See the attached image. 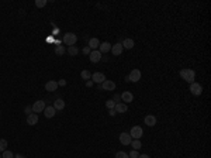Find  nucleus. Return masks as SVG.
Returning <instances> with one entry per match:
<instances>
[{
	"label": "nucleus",
	"instance_id": "4468645a",
	"mask_svg": "<svg viewBox=\"0 0 211 158\" xmlns=\"http://www.w3.org/2000/svg\"><path fill=\"white\" fill-rule=\"evenodd\" d=\"M38 123V114L37 113H31L27 116V124L30 126H35Z\"/></svg>",
	"mask_w": 211,
	"mask_h": 158
},
{
	"label": "nucleus",
	"instance_id": "ea45409f",
	"mask_svg": "<svg viewBox=\"0 0 211 158\" xmlns=\"http://www.w3.org/2000/svg\"><path fill=\"white\" fill-rule=\"evenodd\" d=\"M0 158H2V154H0Z\"/></svg>",
	"mask_w": 211,
	"mask_h": 158
},
{
	"label": "nucleus",
	"instance_id": "6e6552de",
	"mask_svg": "<svg viewBox=\"0 0 211 158\" xmlns=\"http://www.w3.org/2000/svg\"><path fill=\"white\" fill-rule=\"evenodd\" d=\"M132 141L131 136H130V133H121L120 134V143L123 145H130V143Z\"/></svg>",
	"mask_w": 211,
	"mask_h": 158
},
{
	"label": "nucleus",
	"instance_id": "1a4fd4ad",
	"mask_svg": "<svg viewBox=\"0 0 211 158\" xmlns=\"http://www.w3.org/2000/svg\"><path fill=\"white\" fill-rule=\"evenodd\" d=\"M89 58H90V62H93V64H97L100 59H102V52L100 51H91L90 54H89Z\"/></svg>",
	"mask_w": 211,
	"mask_h": 158
},
{
	"label": "nucleus",
	"instance_id": "dca6fc26",
	"mask_svg": "<svg viewBox=\"0 0 211 158\" xmlns=\"http://www.w3.org/2000/svg\"><path fill=\"white\" fill-rule=\"evenodd\" d=\"M144 121H145V124L148 126V127H153V126L156 124V117H155L153 114H148Z\"/></svg>",
	"mask_w": 211,
	"mask_h": 158
},
{
	"label": "nucleus",
	"instance_id": "39448f33",
	"mask_svg": "<svg viewBox=\"0 0 211 158\" xmlns=\"http://www.w3.org/2000/svg\"><path fill=\"white\" fill-rule=\"evenodd\" d=\"M31 107H33V113H41L45 109V102L44 100H37V102H34V105Z\"/></svg>",
	"mask_w": 211,
	"mask_h": 158
},
{
	"label": "nucleus",
	"instance_id": "f257e3e1",
	"mask_svg": "<svg viewBox=\"0 0 211 158\" xmlns=\"http://www.w3.org/2000/svg\"><path fill=\"white\" fill-rule=\"evenodd\" d=\"M180 76H182L187 83H193L194 78H196V72H194L193 69H182L180 71Z\"/></svg>",
	"mask_w": 211,
	"mask_h": 158
},
{
	"label": "nucleus",
	"instance_id": "c9c22d12",
	"mask_svg": "<svg viewBox=\"0 0 211 158\" xmlns=\"http://www.w3.org/2000/svg\"><path fill=\"white\" fill-rule=\"evenodd\" d=\"M109 114H110V116H116V114H117V112H116V110H114V109H110Z\"/></svg>",
	"mask_w": 211,
	"mask_h": 158
},
{
	"label": "nucleus",
	"instance_id": "6ab92c4d",
	"mask_svg": "<svg viewBox=\"0 0 211 158\" xmlns=\"http://www.w3.org/2000/svg\"><path fill=\"white\" fill-rule=\"evenodd\" d=\"M98 47H100V52H102V54H106V52L111 51V44L107 42V41H106V42H102Z\"/></svg>",
	"mask_w": 211,
	"mask_h": 158
},
{
	"label": "nucleus",
	"instance_id": "e433bc0d",
	"mask_svg": "<svg viewBox=\"0 0 211 158\" xmlns=\"http://www.w3.org/2000/svg\"><path fill=\"white\" fill-rule=\"evenodd\" d=\"M86 86H88V88H91V86H93V81H88L86 82Z\"/></svg>",
	"mask_w": 211,
	"mask_h": 158
},
{
	"label": "nucleus",
	"instance_id": "9b49d317",
	"mask_svg": "<svg viewBox=\"0 0 211 158\" xmlns=\"http://www.w3.org/2000/svg\"><path fill=\"white\" fill-rule=\"evenodd\" d=\"M121 100H123V103H125V105H127V103H131L132 100H134V95H132L131 92H124V93H121Z\"/></svg>",
	"mask_w": 211,
	"mask_h": 158
},
{
	"label": "nucleus",
	"instance_id": "cd10ccee",
	"mask_svg": "<svg viewBox=\"0 0 211 158\" xmlns=\"http://www.w3.org/2000/svg\"><path fill=\"white\" fill-rule=\"evenodd\" d=\"M35 6L38 9L45 7V6H47V0H35Z\"/></svg>",
	"mask_w": 211,
	"mask_h": 158
},
{
	"label": "nucleus",
	"instance_id": "b1692460",
	"mask_svg": "<svg viewBox=\"0 0 211 158\" xmlns=\"http://www.w3.org/2000/svg\"><path fill=\"white\" fill-rule=\"evenodd\" d=\"M130 145L132 147V150H137V151H138L139 148L142 147V144H141V141H139V140H132L131 143H130Z\"/></svg>",
	"mask_w": 211,
	"mask_h": 158
},
{
	"label": "nucleus",
	"instance_id": "2eb2a0df",
	"mask_svg": "<svg viewBox=\"0 0 211 158\" xmlns=\"http://www.w3.org/2000/svg\"><path fill=\"white\" fill-rule=\"evenodd\" d=\"M44 114L47 119H52L55 114H56V110L54 109V106H47L44 109Z\"/></svg>",
	"mask_w": 211,
	"mask_h": 158
},
{
	"label": "nucleus",
	"instance_id": "c756f323",
	"mask_svg": "<svg viewBox=\"0 0 211 158\" xmlns=\"http://www.w3.org/2000/svg\"><path fill=\"white\" fill-rule=\"evenodd\" d=\"M106 106H107V109H114V106H116V102H114L113 99H110L106 102Z\"/></svg>",
	"mask_w": 211,
	"mask_h": 158
},
{
	"label": "nucleus",
	"instance_id": "20e7f679",
	"mask_svg": "<svg viewBox=\"0 0 211 158\" xmlns=\"http://www.w3.org/2000/svg\"><path fill=\"white\" fill-rule=\"evenodd\" d=\"M142 134H144V131H142V127H139V126L132 127L131 131H130V136H131V138H134V140H139L142 137Z\"/></svg>",
	"mask_w": 211,
	"mask_h": 158
},
{
	"label": "nucleus",
	"instance_id": "9d476101",
	"mask_svg": "<svg viewBox=\"0 0 211 158\" xmlns=\"http://www.w3.org/2000/svg\"><path fill=\"white\" fill-rule=\"evenodd\" d=\"M91 79H93V82H96V83L102 85L103 82L106 81V76H104V74H102V72H96V74L91 75Z\"/></svg>",
	"mask_w": 211,
	"mask_h": 158
},
{
	"label": "nucleus",
	"instance_id": "58836bf2",
	"mask_svg": "<svg viewBox=\"0 0 211 158\" xmlns=\"http://www.w3.org/2000/svg\"><path fill=\"white\" fill-rule=\"evenodd\" d=\"M14 158H26V157H24V155H21V154H16Z\"/></svg>",
	"mask_w": 211,
	"mask_h": 158
},
{
	"label": "nucleus",
	"instance_id": "5701e85b",
	"mask_svg": "<svg viewBox=\"0 0 211 158\" xmlns=\"http://www.w3.org/2000/svg\"><path fill=\"white\" fill-rule=\"evenodd\" d=\"M65 52H66V48L63 47V45H56V47H55V54L58 57H62Z\"/></svg>",
	"mask_w": 211,
	"mask_h": 158
},
{
	"label": "nucleus",
	"instance_id": "473e14b6",
	"mask_svg": "<svg viewBox=\"0 0 211 158\" xmlns=\"http://www.w3.org/2000/svg\"><path fill=\"white\" fill-rule=\"evenodd\" d=\"M83 54L89 55V54H90V48H89V47H84V48H83Z\"/></svg>",
	"mask_w": 211,
	"mask_h": 158
},
{
	"label": "nucleus",
	"instance_id": "2f4dec72",
	"mask_svg": "<svg viewBox=\"0 0 211 158\" xmlns=\"http://www.w3.org/2000/svg\"><path fill=\"white\" fill-rule=\"evenodd\" d=\"M24 112H26V114H27V116H28V114H31V113H33V107H31V106H27L26 109H24Z\"/></svg>",
	"mask_w": 211,
	"mask_h": 158
},
{
	"label": "nucleus",
	"instance_id": "ddd939ff",
	"mask_svg": "<svg viewBox=\"0 0 211 158\" xmlns=\"http://www.w3.org/2000/svg\"><path fill=\"white\" fill-rule=\"evenodd\" d=\"M123 50L124 48H123V45H121V42H117V44L111 45V52H113V55H116V57L121 55Z\"/></svg>",
	"mask_w": 211,
	"mask_h": 158
},
{
	"label": "nucleus",
	"instance_id": "0eeeda50",
	"mask_svg": "<svg viewBox=\"0 0 211 158\" xmlns=\"http://www.w3.org/2000/svg\"><path fill=\"white\" fill-rule=\"evenodd\" d=\"M100 86H102L103 90H109V92H111V90L116 89V83H114L113 81H109V79H106V81L103 82Z\"/></svg>",
	"mask_w": 211,
	"mask_h": 158
},
{
	"label": "nucleus",
	"instance_id": "412c9836",
	"mask_svg": "<svg viewBox=\"0 0 211 158\" xmlns=\"http://www.w3.org/2000/svg\"><path fill=\"white\" fill-rule=\"evenodd\" d=\"M98 45H100V41H98L97 38H90V40H89V45H88V47L90 48V50H96Z\"/></svg>",
	"mask_w": 211,
	"mask_h": 158
},
{
	"label": "nucleus",
	"instance_id": "bb28decb",
	"mask_svg": "<svg viewBox=\"0 0 211 158\" xmlns=\"http://www.w3.org/2000/svg\"><path fill=\"white\" fill-rule=\"evenodd\" d=\"M2 158H14V154H13L11 151L6 150V151H3V152H2Z\"/></svg>",
	"mask_w": 211,
	"mask_h": 158
},
{
	"label": "nucleus",
	"instance_id": "a211bd4d",
	"mask_svg": "<svg viewBox=\"0 0 211 158\" xmlns=\"http://www.w3.org/2000/svg\"><path fill=\"white\" fill-rule=\"evenodd\" d=\"M121 45H123V48H125V50H131V48H134L135 42H134V40H131V38H125V40L121 42Z\"/></svg>",
	"mask_w": 211,
	"mask_h": 158
},
{
	"label": "nucleus",
	"instance_id": "a878e982",
	"mask_svg": "<svg viewBox=\"0 0 211 158\" xmlns=\"http://www.w3.org/2000/svg\"><path fill=\"white\" fill-rule=\"evenodd\" d=\"M80 76H82V79H90L91 78V75H90V71H88V69H84V71H82V74H80Z\"/></svg>",
	"mask_w": 211,
	"mask_h": 158
},
{
	"label": "nucleus",
	"instance_id": "4c0bfd02",
	"mask_svg": "<svg viewBox=\"0 0 211 158\" xmlns=\"http://www.w3.org/2000/svg\"><path fill=\"white\" fill-rule=\"evenodd\" d=\"M138 158H151V157H149V155H148V154H142V155H139Z\"/></svg>",
	"mask_w": 211,
	"mask_h": 158
},
{
	"label": "nucleus",
	"instance_id": "c85d7f7f",
	"mask_svg": "<svg viewBox=\"0 0 211 158\" xmlns=\"http://www.w3.org/2000/svg\"><path fill=\"white\" fill-rule=\"evenodd\" d=\"M116 158H130V157H128V154L125 151H118L116 154Z\"/></svg>",
	"mask_w": 211,
	"mask_h": 158
},
{
	"label": "nucleus",
	"instance_id": "7c9ffc66",
	"mask_svg": "<svg viewBox=\"0 0 211 158\" xmlns=\"http://www.w3.org/2000/svg\"><path fill=\"white\" fill-rule=\"evenodd\" d=\"M128 157H130V158H138V157H139V152H138L137 150H132L131 152L128 154Z\"/></svg>",
	"mask_w": 211,
	"mask_h": 158
},
{
	"label": "nucleus",
	"instance_id": "423d86ee",
	"mask_svg": "<svg viewBox=\"0 0 211 158\" xmlns=\"http://www.w3.org/2000/svg\"><path fill=\"white\" fill-rule=\"evenodd\" d=\"M139 79H141V71L139 69H132L131 72H130V75H128V81L130 82H138Z\"/></svg>",
	"mask_w": 211,
	"mask_h": 158
},
{
	"label": "nucleus",
	"instance_id": "393cba45",
	"mask_svg": "<svg viewBox=\"0 0 211 158\" xmlns=\"http://www.w3.org/2000/svg\"><path fill=\"white\" fill-rule=\"evenodd\" d=\"M6 150H7V140L0 138V152H3Z\"/></svg>",
	"mask_w": 211,
	"mask_h": 158
},
{
	"label": "nucleus",
	"instance_id": "72a5a7b5",
	"mask_svg": "<svg viewBox=\"0 0 211 158\" xmlns=\"http://www.w3.org/2000/svg\"><path fill=\"white\" fill-rule=\"evenodd\" d=\"M120 99H121V96H120V95H114V99H113V100H114L116 103H120V102H118Z\"/></svg>",
	"mask_w": 211,
	"mask_h": 158
},
{
	"label": "nucleus",
	"instance_id": "f8f14e48",
	"mask_svg": "<svg viewBox=\"0 0 211 158\" xmlns=\"http://www.w3.org/2000/svg\"><path fill=\"white\" fill-rule=\"evenodd\" d=\"M56 89H58V82L56 81H48L45 83V90H48V92H55Z\"/></svg>",
	"mask_w": 211,
	"mask_h": 158
},
{
	"label": "nucleus",
	"instance_id": "7ed1b4c3",
	"mask_svg": "<svg viewBox=\"0 0 211 158\" xmlns=\"http://www.w3.org/2000/svg\"><path fill=\"white\" fill-rule=\"evenodd\" d=\"M189 90L191 92V95L194 96H200L203 93V86L200 83H197V82H193V83H190V88Z\"/></svg>",
	"mask_w": 211,
	"mask_h": 158
},
{
	"label": "nucleus",
	"instance_id": "f03ea898",
	"mask_svg": "<svg viewBox=\"0 0 211 158\" xmlns=\"http://www.w3.org/2000/svg\"><path fill=\"white\" fill-rule=\"evenodd\" d=\"M77 41V35L73 33H66L65 35H63V44H66L68 47H70V45H75Z\"/></svg>",
	"mask_w": 211,
	"mask_h": 158
},
{
	"label": "nucleus",
	"instance_id": "f3484780",
	"mask_svg": "<svg viewBox=\"0 0 211 158\" xmlns=\"http://www.w3.org/2000/svg\"><path fill=\"white\" fill-rule=\"evenodd\" d=\"M114 110L117 112V113H125V112L128 110V107L125 103L120 102V103H116V106H114Z\"/></svg>",
	"mask_w": 211,
	"mask_h": 158
},
{
	"label": "nucleus",
	"instance_id": "4be33fe9",
	"mask_svg": "<svg viewBox=\"0 0 211 158\" xmlns=\"http://www.w3.org/2000/svg\"><path fill=\"white\" fill-rule=\"evenodd\" d=\"M68 54H69L70 57H76L77 54H79V50H77L76 45H70V47H68Z\"/></svg>",
	"mask_w": 211,
	"mask_h": 158
},
{
	"label": "nucleus",
	"instance_id": "f704fd0d",
	"mask_svg": "<svg viewBox=\"0 0 211 158\" xmlns=\"http://www.w3.org/2000/svg\"><path fill=\"white\" fill-rule=\"evenodd\" d=\"M65 85H66V81H65V79H61V81L58 82V86H65Z\"/></svg>",
	"mask_w": 211,
	"mask_h": 158
},
{
	"label": "nucleus",
	"instance_id": "aec40b11",
	"mask_svg": "<svg viewBox=\"0 0 211 158\" xmlns=\"http://www.w3.org/2000/svg\"><path fill=\"white\" fill-rule=\"evenodd\" d=\"M54 109L55 110H63L65 109V102L62 99H56L54 102Z\"/></svg>",
	"mask_w": 211,
	"mask_h": 158
}]
</instances>
